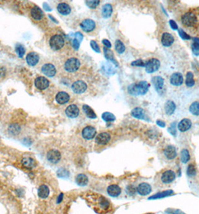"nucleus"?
Here are the masks:
<instances>
[{"label": "nucleus", "mask_w": 199, "mask_h": 214, "mask_svg": "<svg viewBox=\"0 0 199 214\" xmlns=\"http://www.w3.org/2000/svg\"><path fill=\"white\" fill-rule=\"evenodd\" d=\"M50 45L52 50H58L62 49L64 45V39L60 35H55L50 39Z\"/></svg>", "instance_id": "423d86ee"}, {"label": "nucleus", "mask_w": 199, "mask_h": 214, "mask_svg": "<svg viewBox=\"0 0 199 214\" xmlns=\"http://www.w3.org/2000/svg\"><path fill=\"white\" fill-rule=\"evenodd\" d=\"M35 85L38 89L44 90L49 87L50 81L47 80V78H44V77H38L35 79Z\"/></svg>", "instance_id": "6ab92c4d"}, {"label": "nucleus", "mask_w": 199, "mask_h": 214, "mask_svg": "<svg viewBox=\"0 0 199 214\" xmlns=\"http://www.w3.org/2000/svg\"><path fill=\"white\" fill-rule=\"evenodd\" d=\"M136 192V189L134 188V186H128L126 189V192L128 195H132L135 194V192Z\"/></svg>", "instance_id": "3c124183"}, {"label": "nucleus", "mask_w": 199, "mask_h": 214, "mask_svg": "<svg viewBox=\"0 0 199 214\" xmlns=\"http://www.w3.org/2000/svg\"><path fill=\"white\" fill-rule=\"evenodd\" d=\"M175 42V38L169 32H164L161 37V43H162V46L168 48V47L171 46L173 43Z\"/></svg>", "instance_id": "a211bd4d"}, {"label": "nucleus", "mask_w": 199, "mask_h": 214, "mask_svg": "<svg viewBox=\"0 0 199 214\" xmlns=\"http://www.w3.org/2000/svg\"><path fill=\"white\" fill-rule=\"evenodd\" d=\"M192 50L195 56H199V39L194 38L193 43L192 44Z\"/></svg>", "instance_id": "ea45409f"}, {"label": "nucleus", "mask_w": 199, "mask_h": 214, "mask_svg": "<svg viewBox=\"0 0 199 214\" xmlns=\"http://www.w3.org/2000/svg\"><path fill=\"white\" fill-rule=\"evenodd\" d=\"M186 174L189 177H194L196 174V168L194 165H189L186 170Z\"/></svg>", "instance_id": "37998d69"}, {"label": "nucleus", "mask_w": 199, "mask_h": 214, "mask_svg": "<svg viewBox=\"0 0 199 214\" xmlns=\"http://www.w3.org/2000/svg\"><path fill=\"white\" fill-rule=\"evenodd\" d=\"M16 52L18 54L19 58H23V55L25 54V48L22 45H17V47H16Z\"/></svg>", "instance_id": "49530a36"}, {"label": "nucleus", "mask_w": 199, "mask_h": 214, "mask_svg": "<svg viewBox=\"0 0 199 214\" xmlns=\"http://www.w3.org/2000/svg\"><path fill=\"white\" fill-rule=\"evenodd\" d=\"M75 37H76V39H77L80 42H81L82 39H83V35H82L80 32H76V33L75 34Z\"/></svg>", "instance_id": "4d7b16f0"}, {"label": "nucleus", "mask_w": 199, "mask_h": 214, "mask_svg": "<svg viewBox=\"0 0 199 214\" xmlns=\"http://www.w3.org/2000/svg\"><path fill=\"white\" fill-rule=\"evenodd\" d=\"M163 155L168 160H173L177 157V150L173 145H167L163 150Z\"/></svg>", "instance_id": "1a4fd4ad"}, {"label": "nucleus", "mask_w": 199, "mask_h": 214, "mask_svg": "<svg viewBox=\"0 0 199 214\" xmlns=\"http://www.w3.org/2000/svg\"><path fill=\"white\" fill-rule=\"evenodd\" d=\"M55 99L57 102L60 105H64V104L67 103L70 100V96L65 92H59L58 94L55 96Z\"/></svg>", "instance_id": "b1692460"}, {"label": "nucleus", "mask_w": 199, "mask_h": 214, "mask_svg": "<svg viewBox=\"0 0 199 214\" xmlns=\"http://www.w3.org/2000/svg\"><path fill=\"white\" fill-rule=\"evenodd\" d=\"M111 140V135L108 132L100 133L95 138V142L99 145H106Z\"/></svg>", "instance_id": "2eb2a0df"}, {"label": "nucleus", "mask_w": 199, "mask_h": 214, "mask_svg": "<svg viewBox=\"0 0 199 214\" xmlns=\"http://www.w3.org/2000/svg\"><path fill=\"white\" fill-rule=\"evenodd\" d=\"M160 61L158 59L151 58L148 62L145 63V71L148 74H153L158 71L159 68H160Z\"/></svg>", "instance_id": "20e7f679"}, {"label": "nucleus", "mask_w": 199, "mask_h": 214, "mask_svg": "<svg viewBox=\"0 0 199 214\" xmlns=\"http://www.w3.org/2000/svg\"><path fill=\"white\" fill-rule=\"evenodd\" d=\"M90 45L91 47V48H92V49L94 50L95 52H97V53H100V47L98 46L97 43L96 41H94V40H91V42H90Z\"/></svg>", "instance_id": "8fccbe9b"}, {"label": "nucleus", "mask_w": 199, "mask_h": 214, "mask_svg": "<svg viewBox=\"0 0 199 214\" xmlns=\"http://www.w3.org/2000/svg\"><path fill=\"white\" fill-rule=\"evenodd\" d=\"M85 198L89 206L97 213L104 214L108 213L112 209L110 201L104 196L98 194L89 193L87 194Z\"/></svg>", "instance_id": "f257e3e1"}, {"label": "nucleus", "mask_w": 199, "mask_h": 214, "mask_svg": "<svg viewBox=\"0 0 199 214\" xmlns=\"http://www.w3.org/2000/svg\"><path fill=\"white\" fill-rule=\"evenodd\" d=\"M189 111L194 116H199V102H193L189 106Z\"/></svg>", "instance_id": "e433bc0d"}, {"label": "nucleus", "mask_w": 199, "mask_h": 214, "mask_svg": "<svg viewBox=\"0 0 199 214\" xmlns=\"http://www.w3.org/2000/svg\"><path fill=\"white\" fill-rule=\"evenodd\" d=\"M66 115L70 118H76L80 114V109L75 105H69L65 110Z\"/></svg>", "instance_id": "4be33fe9"}, {"label": "nucleus", "mask_w": 199, "mask_h": 214, "mask_svg": "<svg viewBox=\"0 0 199 214\" xmlns=\"http://www.w3.org/2000/svg\"><path fill=\"white\" fill-rule=\"evenodd\" d=\"M58 176L62 178H66L69 177V172L64 168H61L58 171Z\"/></svg>", "instance_id": "de8ad7c7"}, {"label": "nucleus", "mask_w": 199, "mask_h": 214, "mask_svg": "<svg viewBox=\"0 0 199 214\" xmlns=\"http://www.w3.org/2000/svg\"><path fill=\"white\" fill-rule=\"evenodd\" d=\"M80 62L77 58L72 57L68 59L64 63V69L68 72H74L80 68Z\"/></svg>", "instance_id": "0eeeda50"}, {"label": "nucleus", "mask_w": 199, "mask_h": 214, "mask_svg": "<svg viewBox=\"0 0 199 214\" xmlns=\"http://www.w3.org/2000/svg\"><path fill=\"white\" fill-rule=\"evenodd\" d=\"M192 125H193V123L189 119H183L182 120H180V123L177 124V129L180 132H185L189 130L190 128L192 127Z\"/></svg>", "instance_id": "aec40b11"}, {"label": "nucleus", "mask_w": 199, "mask_h": 214, "mask_svg": "<svg viewBox=\"0 0 199 214\" xmlns=\"http://www.w3.org/2000/svg\"><path fill=\"white\" fill-rule=\"evenodd\" d=\"M76 182L79 186H86V185L88 184V183H89V178H88L87 176L85 175V174H80L76 176Z\"/></svg>", "instance_id": "473e14b6"}, {"label": "nucleus", "mask_w": 199, "mask_h": 214, "mask_svg": "<svg viewBox=\"0 0 199 214\" xmlns=\"http://www.w3.org/2000/svg\"><path fill=\"white\" fill-rule=\"evenodd\" d=\"M26 62L31 66H35L39 62V56L35 52H31L26 57Z\"/></svg>", "instance_id": "a878e982"}, {"label": "nucleus", "mask_w": 199, "mask_h": 214, "mask_svg": "<svg viewBox=\"0 0 199 214\" xmlns=\"http://www.w3.org/2000/svg\"><path fill=\"white\" fill-rule=\"evenodd\" d=\"M184 83V77L180 72H175L172 74L170 77V84L175 87H180Z\"/></svg>", "instance_id": "dca6fc26"}, {"label": "nucleus", "mask_w": 199, "mask_h": 214, "mask_svg": "<svg viewBox=\"0 0 199 214\" xmlns=\"http://www.w3.org/2000/svg\"><path fill=\"white\" fill-rule=\"evenodd\" d=\"M82 137L86 140H91L95 138L97 134L96 129L94 127L91 126V125H88L85 127L82 132Z\"/></svg>", "instance_id": "ddd939ff"}, {"label": "nucleus", "mask_w": 199, "mask_h": 214, "mask_svg": "<svg viewBox=\"0 0 199 214\" xmlns=\"http://www.w3.org/2000/svg\"><path fill=\"white\" fill-rule=\"evenodd\" d=\"M80 26H81L82 30L85 32H92L96 27V23L93 20L91 19H85L82 21L80 23Z\"/></svg>", "instance_id": "4468645a"}, {"label": "nucleus", "mask_w": 199, "mask_h": 214, "mask_svg": "<svg viewBox=\"0 0 199 214\" xmlns=\"http://www.w3.org/2000/svg\"><path fill=\"white\" fill-rule=\"evenodd\" d=\"M63 193H61L60 195H58V198H57V203H61L62 201V199H63Z\"/></svg>", "instance_id": "052dcab7"}, {"label": "nucleus", "mask_w": 199, "mask_h": 214, "mask_svg": "<svg viewBox=\"0 0 199 214\" xmlns=\"http://www.w3.org/2000/svg\"><path fill=\"white\" fill-rule=\"evenodd\" d=\"M31 15L34 19L36 20H40L44 17V13H43L42 10L39 7L35 6L32 8L31 10Z\"/></svg>", "instance_id": "c756f323"}, {"label": "nucleus", "mask_w": 199, "mask_h": 214, "mask_svg": "<svg viewBox=\"0 0 199 214\" xmlns=\"http://www.w3.org/2000/svg\"><path fill=\"white\" fill-rule=\"evenodd\" d=\"M168 132L170 133V134H171L172 135L175 136L176 135L177 132H176V122H173L171 124V125H170V127L168 128Z\"/></svg>", "instance_id": "09e8293b"}, {"label": "nucleus", "mask_w": 199, "mask_h": 214, "mask_svg": "<svg viewBox=\"0 0 199 214\" xmlns=\"http://www.w3.org/2000/svg\"><path fill=\"white\" fill-rule=\"evenodd\" d=\"M72 44H73V48H74L75 50H79V48H80V42L78 40H77V39H73Z\"/></svg>", "instance_id": "5fc2aeb1"}, {"label": "nucleus", "mask_w": 199, "mask_h": 214, "mask_svg": "<svg viewBox=\"0 0 199 214\" xmlns=\"http://www.w3.org/2000/svg\"><path fill=\"white\" fill-rule=\"evenodd\" d=\"M100 2L99 0H89V1H85V4L91 9H95L98 5H100Z\"/></svg>", "instance_id": "79ce46f5"}, {"label": "nucleus", "mask_w": 199, "mask_h": 214, "mask_svg": "<svg viewBox=\"0 0 199 214\" xmlns=\"http://www.w3.org/2000/svg\"><path fill=\"white\" fill-rule=\"evenodd\" d=\"M5 73V68L2 67H0V78H1V77H4Z\"/></svg>", "instance_id": "bf43d9fd"}, {"label": "nucleus", "mask_w": 199, "mask_h": 214, "mask_svg": "<svg viewBox=\"0 0 199 214\" xmlns=\"http://www.w3.org/2000/svg\"><path fill=\"white\" fill-rule=\"evenodd\" d=\"M102 42H103V44H104L105 48H108V49L112 48V44H111L110 41H109V40H107V39H103V40L102 41Z\"/></svg>", "instance_id": "6e6d98bb"}, {"label": "nucleus", "mask_w": 199, "mask_h": 214, "mask_svg": "<svg viewBox=\"0 0 199 214\" xmlns=\"http://www.w3.org/2000/svg\"><path fill=\"white\" fill-rule=\"evenodd\" d=\"M37 194H38V196L41 198H46L50 194L49 187L46 186V185H42V186L39 187Z\"/></svg>", "instance_id": "7c9ffc66"}, {"label": "nucleus", "mask_w": 199, "mask_h": 214, "mask_svg": "<svg viewBox=\"0 0 199 214\" xmlns=\"http://www.w3.org/2000/svg\"><path fill=\"white\" fill-rule=\"evenodd\" d=\"M169 25H170V26H171V28L172 29V30H178V26H177L176 22H175V20H170Z\"/></svg>", "instance_id": "864d4df0"}, {"label": "nucleus", "mask_w": 199, "mask_h": 214, "mask_svg": "<svg viewBox=\"0 0 199 214\" xmlns=\"http://www.w3.org/2000/svg\"><path fill=\"white\" fill-rule=\"evenodd\" d=\"M62 155L60 152L56 150H50L46 154V159L50 162L53 164H56L61 160Z\"/></svg>", "instance_id": "9d476101"}, {"label": "nucleus", "mask_w": 199, "mask_h": 214, "mask_svg": "<svg viewBox=\"0 0 199 214\" xmlns=\"http://www.w3.org/2000/svg\"><path fill=\"white\" fill-rule=\"evenodd\" d=\"M151 82L155 88V90L159 94H162L163 88H164V79L161 76H155L152 78Z\"/></svg>", "instance_id": "6e6552de"}, {"label": "nucleus", "mask_w": 199, "mask_h": 214, "mask_svg": "<svg viewBox=\"0 0 199 214\" xmlns=\"http://www.w3.org/2000/svg\"><path fill=\"white\" fill-rule=\"evenodd\" d=\"M164 110L168 116H171L175 113V110H176V104L172 100H168L165 104Z\"/></svg>", "instance_id": "5701e85b"}, {"label": "nucleus", "mask_w": 199, "mask_h": 214, "mask_svg": "<svg viewBox=\"0 0 199 214\" xmlns=\"http://www.w3.org/2000/svg\"><path fill=\"white\" fill-rule=\"evenodd\" d=\"M112 12H113V8H112V6L111 4H106L103 6L102 8V16H103V18H109V17L112 16Z\"/></svg>", "instance_id": "cd10ccee"}, {"label": "nucleus", "mask_w": 199, "mask_h": 214, "mask_svg": "<svg viewBox=\"0 0 199 214\" xmlns=\"http://www.w3.org/2000/svg\"><path fill=\"white\" fill-rule=\"evenodd\" d=\"M82 110H83L84 113H85L86 116L90 119H96L97 115L94 113V110L91 108V107H89V105H84L82 106Z\"/></svg>", "instance_id": "f704fd0d"}, {"label": "nucleus", "mask_w": 199, "mask_h": 214, "mask_svg": "<svg viewBox=\"0 0 199 214\" xmlns=\"http://www.w3.org/2000/svg\"><path fill=\"white\" fill-rule=\"evenodd\" d=\"M107 193L111 197H118L121 194V188L117 184H112L107 188Z\"/></svg>", "instance_id": "412c9836"}, {"label": "nucleus", "mask_w": 199, "mask_h": 214, "mask_svg": "<svg viewBox=\"0 0 199 214\" xmlns=\"http://www.w3.org/2000/svg\"><path fill=\"white\" fill-rule=\"evenodd\" d=\"M41 71H42L46 76L52 78V77L55 76V74H56V68H55V67L53 64L46 63L44 64V66H42V68H41Z\"/></svg>", "instance_id": "f3484780"}, {"label": "nucleus", "mask_w": 199, "mask_h": 214, "mask_svg": "<svg viewBox=\"0 0 199 214\" xmlns=\"http://www.w3.org/2000/svg\"><path fill=\"white\" fill-rule=\"evenodd\" d=\"M172 194H174L173 190H166V191L162 192H159V193L156 194L151 197L149 198L150 200H154V199H159V198H166L167 196L171 195Z\"/></svg>", "instance_id": "72a5a7b5"}, {"label": "nucleus", "mask_w": 199, "mask_h": 214, "mask_svg": "<svg viewBox=\"0 0 199 214\" xmlns=\"http://www.w3.org/2000/svg\"><path fill=\"white\" fill-rule=\"evenodd\" d=\"M87 88V84L83 80H77V81L73 83L72 85L73 91L76 94H82V93H85Z\"/></svg>", "instance_id": "f8f14e48"}, {"label": "nucleus", "mask_w": 199, "mask_h": 214, "mask_svg": "<svg viewBox=\"0 0 199 214\" xmlns=\"http://www.w3.org/2000/svg\"><path fill=\"white\" fill-rule=\"evenodd\" d=\"M102 119L105 122H114L116 120L115 116L110 112H104L102 114Z\"/></svg>", "instance_id": "a19ab883"}, {"label": "nucleus", "mask_w": 199, "mask_h": 214, "mask_svg": "<svg viewBox=\"0 0 199 214\" xmlns=\"http://www.w3.org/2000/svg\"><path fill=\"white\" fill-rule=\"evenodd\" d=\"M150 86V84H148L147 81L141 80L129 85L127 87V92L129 94L133 96H144L149 90Z\"/></svg>", "instance_id": "f03ea898"}, {"label": "nucleus", "mask_w": 199, "mask_h": 214, "mask_svg": "<svg viewBox=\"0 0 199 214\" xmlns=\"http://www.w3.org/2000/svg\"><path fill=\"white\" fill-rule=\"evenodd\" d=\"M181 21L186 27H193L197 23V17L193 12H187L182 16Z\"/></svg>", "instance_id": "39448f33"}, {"label": "nucleus", "mask_w": 199, "mask_h": 214, "mask_svg": "<svg viewBox=\"0 0 199 214\" xmlns=\"http://www.w3.org/2000/svg\"><path fill=\"white\" fill-rule=\"evenodd\" d=\"M176 179V174L173 170H166L161 174L159 177V183L162 186H167L171 184Z\"/></svg>", "instance_id": "7ed1b4c3"}, {"label": "nucleus", "mask_w": 199, "mask_h": 214, "mask_svg": "<svg viewBox=\"0 0 199 214\" xmlns=\"http://www.w3.org/2000/svg\"><path fill=\"white\" fill-rule=\"evenodd\" d=\"M44 8H46V4H44ZM47 8H49V10H50V11H51V9H50V8H49V6H48V5H47Z\"/></svg>", "instance_id": "680f3d73"}, {"label": "nucleus", "mask_w": 199, "mask_h": 214, "mask_svg": "<svg viewBox=\"0 0 199 214\" xmlns=\"http://www.w3.org/2000/svg\"><path fill=\"white\" fill-rule=\"evenodd\" d=\"M152 187L149 183H141L136 188V192L139 195L141 196L148 195L151 192Z\"/></svg>", "instance_id": "9b49d317"}, {"label": "nucleus", "mask_w": 199, "mask_h": 214, "mask_svg": "<svg viewBox=\"0 0 199 214\" xmlns=\"http://www.w3.org/2000/svg\"><path fill=\"white\" fill-rule=\"evenodd\" d=\"M186 85L187 87H193L195 85L194 75L191 71H188L186 76Z\"/></svg>", "instance_id": "4c0bfd02"}, {"label": "nucleus", "mask_w": 199, "mask_h": 214, "mask_svg": "<svg viewBox=\"0 0 199 214\" xmlns=\"http://www.w3.org/2000/svg\"><path fill=\"white\" fill-rule=\"evenodd\" d=\"M131 115L134 118L139 120H145V111L141 107H137L132 110Z\"/></svg>", "instance_id": "393cba45"}, {"label": "nucleus", "mask_w": 199, "mask_h": 214, "mask_svg": "<svg viewBox=\"0 0 199 214\" xmlns=\"http://www.w3.org/2000/svg\"><path fill=\"white\" fill-rule=\"evenodd\" d=\"M145 63L146 62H145L142 59H136L131 62V66H136V67H145Z\"/></svg>", "instance_id": "a18cd8bd"}, {"label": "nucleus", "mask_w": 199, "mask_h": 214, "mask_svg": "<svg viewBox=\"0 0 199 214\" xmlns=\"http://www.w3.org/2000/svg\"><path fill=\"white\" fill-rule=\"evenodd\" d=\"M22 164L25 168H28V169H32L34 167H35V165H36V162L33 159L30 157H25L22 159Z\"/></svg>", "instance_id": "2f4dec72"}, {"label": "nucleus", "mask_w": 199, "mask_h": 214, "mask_svg": "<svg viewBox=\"0 0 199 214\" xmlns=\"http://www.w3.org/2000/svg\"><path fill=\"white\" fill-rule=\"evenodd\" d=\"M148 214H152V213H148Z\"/></svg>", "instance_id": "e2e57ef3"}, {"label": "nucleus", "mask_w": 199, "mask_h": 214, "mask_svg": "<svg viewBox=\"0 0 199 214\" xmlns=\"http://www.w3.org/2000/svg\"><path fill=\"white\" fill-rule=\"evenodd\" d=\"M9 130H10V132L12 133V134H18L19 132V127L17 125H12V126L10 127Z\"/></svg>", "instance_id": "603ef678"}, {"label": "nucleus", "mask_w": 199, "mask_h": 214, "mask_svg": "<svg viewBox=\"0 0 199 214\" xmlns=\"http://www.w3.org/2000/svg\"><path fill=\"white\" fill-rule=\"evenodd\" d=\"M57 10L62 15H67L71 12V8L67 3H59L57 6Z\"/></svg>", "instance_id": "bb28decb"}, {"label": "nucleus", "mask_w": 199, "mask_h": 214, "mask_svg": "<svg viewBox=\"0 0 199 214\" xmlns=\"http://www.w3.org/2000/svg\"><path fill=\"white\" fill-rule=\"evenodd\" d=\"M156 123H157V124L159 125V126H160V127H162V128L166 127V123H165L164 121H162V120H157Z\"/></svg>", "instance_id": "13d9d810"}, {"label": "nucleus", "mask_w": 199, "mask_h": 214, "mask_svg": "<svg viewBox=\"0 0 199 214\" xmlns=\"http://www.w3.org/2000/svg\"><path fill=\"white\" fill-rule=\"evenodd\" d=\"M103 52H104V56H105L106 59L107 60L112 62V63H113L115 66H116V67H118V62H117V60H116L115 58L113 52H112L111 50L108 49V48H103Z\"/></svg>", "instance_id": "c85d7f7f"}, {"label": "nucleus", "mask_w": 199, "mask_h": 214, "mask_svg": "<svg viewBox=\"0 0 199 214\" xmlns=\"http://www.w3.org/2000/svg\"><path fill=\"white\" fill-rule=\"evenodd\" d=\"M115 49L116 52H118L119 54H122L126 50V47H125L124 44L119 39L115 41Z\"/></svg>", "instance_id": "c9c22d12"}, {"label": "nucleus", "mask_w": 199, "mask_h": 214, "mask_svg": "<svg viewBox=\"0 0 199 214\" xmlns=\"http://www.w3.org/2000/svg\"><path fill=\"white\" fill-rule=\"evenodd\" d=\"M178 33H179V35H180V37L183 39V40L186 41V40H190V39H191V36H190L189 35H188V34L186 33L184 30H182V29L178 30Z\"/></svg>", "instance_id": "c03bdc74"}, {"label": "nucleus", "mask_w": 199, "mask_h": 214, "mask_svg": "<svg viewBox=\"0 0 199 214\" xmlns=\"http://www.w3.org/2000/svg\"><path fill=\"white\" fill-rule=\"evenodd\" d=\"M190 159V155L189 150L186 149H183L180 152V160L183 163L186 164Z\"/></svg>", "instance_id": "58836bf2"}]
</instances>
